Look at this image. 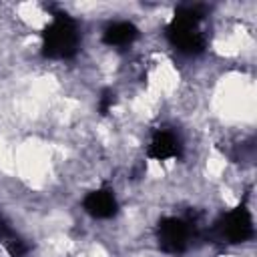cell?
Returning <instances> with one entry per match:
<instances>
[{"instance_id": "6da1fadb", "label": "cell", "mask_w": 257, "mask_h": 257, "mask_svg": "<svg viewBox=\"0 0 257 257\" xmlns=\"http://www.w3.org/2000/svg\"><path fill=\"white\" fill-rule=\"evenodd\" d=\"M80 42L76 22L62 12H56L42 34V52L52 60H66L76 54Z\"/></svg>"}, {"instance_id": "7a4b0ae2", "label": "cell", "mask_w": 257, "mask_h": 257, "mask_svg": "<svg viewBox=\"0 0 257 257\" xmlns=\"http://www.w3.org/2000/svg\"><path fill=\"white\" fill-rule=\"evenodd\" d=\"M201 18L203 14L197 6L181 8L175 14L167 30L173 46H177L181 52H187V54L201 52L205 48V36L201 32Z\"/></svg>"}, {"instance_id": "3957f363", "label": "cell", "mask_w": 257, "mask_h": 257, "mask_svg": "<svg viewBox=\"0 0 257 257\" xmlns=\"http://www.w3.org/2000/svg\"><path fill=\"white\" fill-rule=\"evenodd\" d=\"M191 225L183 219H177V217H169V219H163L159 223V229H157V239H159V245L163 251L167 253H181L187 249L189 245V239H191Z\"/></svg>"}, {"instance_id": "277c9868", "label": "cell", "mask_w": 257, "mask_h": 257, "mask_svg": "<svg viewBox=\"0 0 257 257\" xmlns=\"http://www.w3.org/2000/svg\"><path fill=\"white\" fill-rule=\"evenodd\" d=\"M217 229H219L221 237L227 239L229 243H243V241L251 239V235H253L251 213L245 207H235L233 211L223 215Z\"/></svg>"}, {"instance_id": "5b68a950", "label": "cell", "mask_w": 257, "mask_h": 257, "mask_svg": "<svg viewBox=\"0 0 257 257\" xmlns=\"http://www.w3.org/2000/svg\"><path fill=\"white\" fill-rule=\"evenodd\" d=\"M84 211L94 219H110L116 213V197L110 189H96L90 191L82 201Z\"/></svg>"}, {"instance_id": "8992f818", "label": "cell", "mask_w": 257, "mask_h": 257, "mask_svg": "<svg viewBox=\"0 0 257 257\" xmlns=\"http://www.w3.org/2000/svg\"><path fill=\"white\" fill-rule=\"evenodd\" d=\"M179 153H181L179 139L171 131H157L149 141L147 155L155 161H169L175 159Z\"/></svg>"}, {"instance_id": "52a82bcc", "label": "cell", "mask_w": 257, "mask_h": 257, "mask_svg": "<svg viewBox=\"0 0 257 257\" xmlns=\"http://www.w3.org/2000/svg\"><path fill=\"white\" fill-rule=\"evenodd\" d=\"M137 36H139V30L133 22L118 20V22H112L110 26H106V30L102 32V42L106 46H126L131 42H135Z\"/></svg>"}]
</instances>
